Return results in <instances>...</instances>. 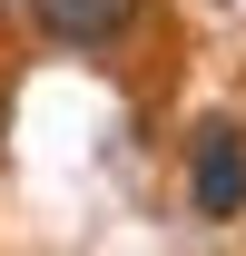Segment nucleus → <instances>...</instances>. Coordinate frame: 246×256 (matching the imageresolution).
<instances>
[{"label": "nucleus", "mask_w": 246, "mask_h": 256, "mask_svg": "<svg viewBox=\"0 0 246 256\" xmlns=\"http://www.w3.org/2000/svg\"><path fill=\"white\" fill-rule=\"evenodd\" d=\"M128 20H138V0H30V30L60 50H108L128 40Z\"/></svg>", "instance_id": "2"}, {"label": "nucleus", "mask_w": 246, "mask_h": 256, "mask_svg": "<svg viewBox=\"0 0 246 256\" xmlns=\"http://www.w3.org/2000/svg\"><path fill=\"white\" fill-rule=\"evenodd\" d=\"M0 138H10V98H0Z\"/></svg>", "instance_id": "3"}, {"label": "nucleus", "mask_w": 246, "mask_h": 256, "mask_svg": "<svg viewBox=\"0 0 246 256\" xmlns=\"http://www.w3.org/2000/svg\"><path fill=\"white\" fill-rule=\"evenodd\" d=\"M187 207H197L207 226L246 217V138L226 118H207L197 138H187Z\"/></svg>", "instance_id": "1"}]
</instances>
